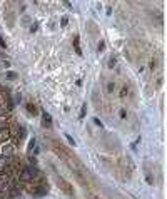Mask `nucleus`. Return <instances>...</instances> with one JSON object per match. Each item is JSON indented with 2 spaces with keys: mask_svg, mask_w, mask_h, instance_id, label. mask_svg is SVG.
<instances>
[{
  "mask_svg": "<svg viewBox=\"0 0 167 199\" xmlns=\"http://www.w3.org/2000/svg\"><path fill=\"white\" fill-rule=\"evenodd\" d=\"M0 47H2V49H5V47H7V44H5V40L2 37H0Z\"/></svg>",
  "mask_w": 167,
  "mask_h": 199,
  "instance_id": "obj_18",
  "label": "nucleus"
},
{
  "mask_svg": "<svg viewBox=\"0 0 167 199\" xmlns=\"http://www.w3.org/2000/svg\"><path fill=\"white\" fill-rule=\"evenodd\" d=\"M45 194H47V187L44 186H38L35 189H32V196H35V198H40V196H45Z\"/></svg>",
  "mask_w": 167,
  "mask_h": 199,
  "instance_id": "obj_5",
  "label": "nucleus"
},
{
  "mask_svg": "<svg viewBox=\"0 0 167 199\" xmlns=\"http://www.w3.org/2000/svg\"><path fill=\"white\" fill-rule=\"evenodd\" d=\"M10 137H12L10 129H8V127H2V129H0V142H7Z\"/></svg>",
  "mask_w": 167,
  "mask_h": 199,
  "instance_id": "obj_3",
  "label": "nucleus"
},
{
  "mask_svg": "<svg viewBox=\"0 0 167 199\" xmlns=\"http://www.w3.org/2000/svg\"><path fill=\"white\" fill-rule=\"evenodd\" d=\"M85 112H87V104H82V109H80L79 117H80V119H84V117H85Z\"/></svg>",
  "mask_w": 167,
  "mask_h": 199,
  "instance_id": "obj_10",
  "label": "nucleus"
},
{
  "mask_svg": "<svg viewBox=\"0 0 167 199\" xmlns=\"http://www.w3.org/2000/svg\"><path fill=\"white\" fill-rule=\"evenodd\" d=\"M27 110H29L32 115H37V107L33 106V104H27Z\"/></svg>",
  "mask_w": 167,
  "mask_h": 199,
  "instance_id": "obj_8",
  "label": "nucleus"
},
{
  "mask_svg": "<svg viewBox=\"0 0 167 199\" xmlns=\"http://www.w3.org/2000/svg\"><path fill=\"white\" fill-rule=\"evenodd\" d=\"M67 22H69V18H67V17H62V20H60V25L65 27V25H67Z\"/></svg>",
  "mask_w": 167,
  "mask_h": 199,
  "instance_id": "obj_17",
  "label": "nucleus"
},
{
  "mask_svg": "<svg viewBox=\"0 0 167 199\" xmlns=\"http://www.w3.org/2000/svg\"><path fill=\"white\" fill-rule=\"evenodd\" d=\"M35 174H37V169H35L33 166H25L24 169L18 172V179H20V181L29 182V181H32V179L35 178Z\"/></svg>",
  "mask_w": 167,
  "mask_h": 199,
  "instance_id": "obj_1",
  "label": "nucleus"
},
{
  "mask_svg": "<svg viewBox=\"0 0 167 199\" xmlns=\"http://www.w3.org/2000/svg\"><path fill=\"white\" fill-rule=\"evenodd\" d=\"M13 151H15V147H13L12 144H5L4 147H2V156L5 157H10L13 154Z\"/></svg>",
  "mask_w": 167,
  "mask_h": 199,
  "instance_id": "obj_4",
  "label": "nucleus"
},
{
  "mask_svg": "<svg viewBox=\"0 0 167 199\" xmlns=\"http://www.w3.org/2000/svg\"><path fill=\"white\" fill-rule=\"evenodd\" d=\"M94 124H95V126H99V127L104 126V124H102V121H100V119H97V117H94Z\"/></svg>",
  "mask_w": 167,
  "mask_h": 199,
  "instance_id": "obj_14",
  "label": "nucleus"
},
{
  "mask_svg": "<svg viewBox=\"0 0 167 199\" xmlns=\"http://www.w3.org/2000/svg\"><path fill=\"white\" fill-rule=\"evenodd\" d=\"M125 94H127V85H125L124 89H122V92H120V97H125Z\"/></svg>",
  "mask_w": 167,
  "mask_h": 199,
  "instance_id": "obj_20",
  "label": "nucleus"
},
{
  "mask_svg": "<svg viewBox=\"0 0 167 199\" xmlns=\"http://www.w3.org/2000/svg\"><path fill=\"white\" fill-rule=\"evenodd\" d=\"M5 77H7V79H10V81H15V79H17V74L12 72V70H8V72H5Z\"/></svg>",
  "mask_w": 167,
  "mask_h": 199,
  "instance_id": "obj_9",
  "label": "nucleus"
},
{
  "mask_svg": "<svg viewBox=\"0 0 167 199\" xmlns=\"http://www.w3.org/2000/svg\"><path fill=\"white\" fill-rule=\"evenodd\" d=\"M8 166V157L0 156V171H5V167Z\"/></svg>",
  "mask_w": 167,
  "mask_h": 199,
  "instance_id": "obj_7",
  "label": "nucleus"
},
{
  "mask_svg": "<svg viewBox=\"0 0 167 199\" xmlns=\"http://www.w3.org/2000/svg\"><path fill=\"white\" fill-rule=\"evenodd\" d=\"M115 64H117V60L114 59V57H110V60H109L107 65H109V69H114V67H115Z\"/></svg>",
  "mask_w": 167,
  "mask_h": 199,
  "instance_id": "obj_12",
  "label": "nucleus"
},
{
  "mask_svg": "<svg viewBox=\"0 0 167 199\" xmlns=\"http://www.w3.org/2000/svg\"><path fill=\"white\" fill-rule=\"evenodd\" d=\"M37 29H38V25H37V24H32V25H30V30H32V32H35Z\"/></svg>",
  "mask_w": 167,
  "mask_h": 199,
  "instance_id": "obj_19",
  "label": "nucleus"
},
{
  "mask_svg": "<svg viewBox=\"0 0 167 199\" xmlns=\"http://www.w3.org/2000/svg\"><path fill=\"white\" fill-rule=\"evenodd\" d=\"M42 126H44V127H50V126H52V117H50L49 112H44V114H42Z\"/></svg>",
  "mask_w": 167,
  "mask_h": 199,
  "instance_id": "obj_6",
  "label": "nucleus"
},
{
  "mask_svg": "<svg viewBox=\"0 0 167 199\" xmlns=\"http://www.w3.org/2000/svg\"><path fill=\"white\" fill-rule=\"evenodd\" d=\"M147 182H149V184H154V179H152V176H147Z\"/></svg>",
  "mask_w": 167,
  "mask_h": 199,
  "instance_id": "obj_21",
  "label": "nucleus"
},
{
  "mask_svg": "<svg viewBox=\"0 0 167 199\" xmlns=\"http://www.w3.org/2000/svg\"><path fill=\"white\" fill-rule=\"evenodd\" d=\"M35 144H37V141H35V139H32V141L29 142V146H27V151L30 152V151H32V149L35 147Z\"/></svg>",
  "mask_w": 167,
  "mask_h": 199,
  "instance_id": "obj_11",
  "label": "nucleus"
},
{
  "mask_svg": "<svg viewBox=\"0 0 167 199\" xmlns=\"http://www.w3.org/2000/svg\"><path fill=\"white\" fill-rule=\"evenodd\" d=\"M104 47H105V44L102 42V40H100V42H99V47H97V50H99V52H102V50H104Z\"/></svg>",
  "mask_w": 167,
  "mask_h": 199,
  "instance_id": "obj_16",
  "label": "nucleus"
},
{
  "mask_svg": "<svg viewBox=\"0 0 167 199\" xmlns=\"http://www.w3.org/2000/svg\"><path fill=\"white\" fill-rule=\"evenodd\" d=\"M114 89H115V84H114V82H109V87H107V90H109V92H112Z\"/></svg>",
  "mask_w": 167,
  "mask_h": 199,
  "instance_id": "obj_15",
  "label": "nucleus"
},
{
  "mask_svg": "<svg viewBox=\"0 0 167 199\" xmlns=\"http://www.w3.org/2000/svg\"><path fill=\"white\" fill-rule=\"evenodd\" d=\"M57 184H58L60 187H62L64 191H65L67 194H74V189H72V186H70V184H69L67 181H64L62 178H58V179H57Z\"/></svg>",
  "mask_w": 167,
  "mask_h": 199,
  "instance_id": "obj_2",
  "label": "nucleus"
},
{
  "mask_svg": "<svg viewBox=\"0 0 167 199\" xmlns=\"http://www.w3.org/2000/svg\"><path fill=\"white\" fill-rule=\"evenodd\" d=\"M65 139H67V141H69V142H70V144H72V146H75V141H74V137H72V136H70V134H65Z\"/></svg>",
  "mask_w": 167,
  "mask_h": 199,
  "instance_id": "obj_13",
  "label": "nucleus"
}]
</instances>
